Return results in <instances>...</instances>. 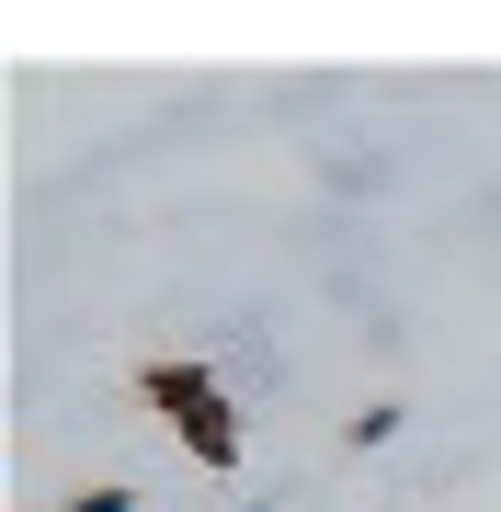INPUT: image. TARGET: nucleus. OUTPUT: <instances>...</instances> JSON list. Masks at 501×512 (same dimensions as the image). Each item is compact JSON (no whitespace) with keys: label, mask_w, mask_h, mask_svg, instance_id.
Returning a JSON list of instances; mask_svg holds the SVG:
<instances>
[{"label":"nucleus","mask_w":501,"mask_h":512,"mask_svg":"<svg viewBox=\"0 0 501 512\" xmlns=\"http://www.w3.org/2000/svg\"><path fill=\"white\" fill-rule=\"evenodd\" d=\"M57 512H137V490H126V478H92V490H69Z\"/></svg>","instance_id":"f03ea898"},{"label":"nucleus","mask_w":501,"mask_h":512,"mask_svg":"<svg viewBox=\"0 0 501 512\" xmlns=\"http://www.w3.org/2000/svg\"><path fill=\"white\" fill-rule=\"evenodd\" d=\"M137 387H149V410L183 433V456H194L205 478L240 467V421H228V387L205 376V365H171V353H160V365H137Z\"/></svg>","instance_id":"f257e3e1"}]
</instances>
